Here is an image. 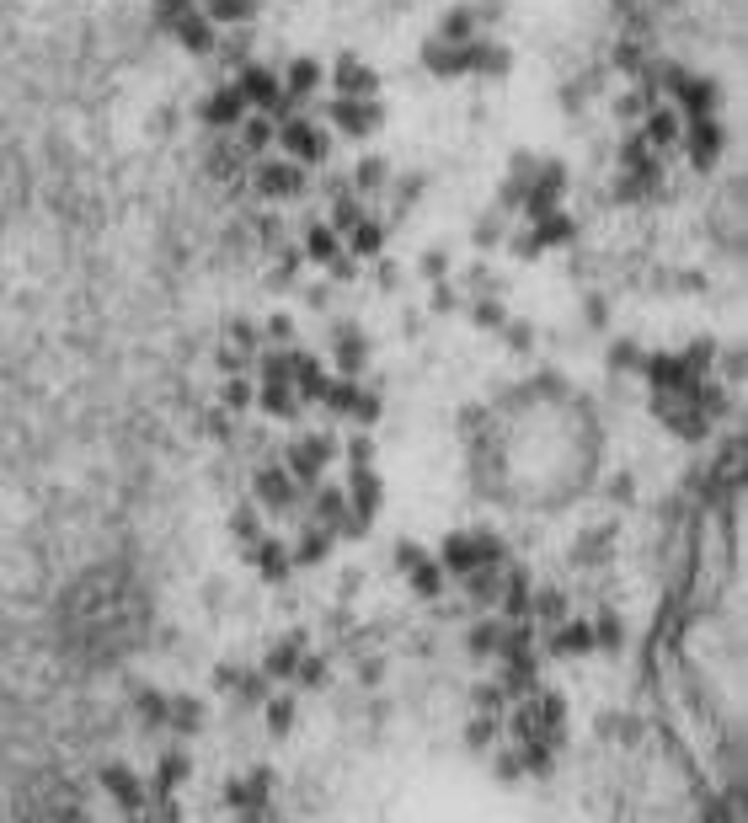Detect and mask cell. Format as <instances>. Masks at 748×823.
Listing matches in <instances>:
<instances>
[{
	"instance_id": "1",
	"label": "cell",
	"mask_w": 748,
	"mask_h": 823,
	"mask_svg": "<svg viewBox=\"0 0 748 823\" xmlns=\"http://www.w3.org/2000/svg\"><path fill=\"white\" fill-rule=\"evenodd\" d=\"M134 631H139V599L113 572L81 583L65 604V636L86 658H113V652H123L134 642Z\"/></svg>"
},
{
	"instance_id": "2",
	"label": "cell",
	"mask_w": 748,
	"mask_h": 823,
	"mask_svg": "<svg viewBox=\"0 0 748 823\" xmlns=\"http://www.w3.org/2000/svg\"><path fill=\"white\" fill-rule=\"evenodd\" d=\"M257 188H262V193H273V198H284V193H300V188H305V177H300V166H262Z\"/></svg>"
},
{
	"instance_id": "3",
	"label": "cell",
	"mask_w": 748,
	"mask_h": 823,
	"mask_svg": "<svg viewBox=\"0 0 748 823\" xmlns=\"http://www.w3.org/2000/svg\"><path fill=\"white\" fill-rule=\"evenodd\" d=\"M284 145L300 155V161H316L321 155V134H316V123H305V118H294L289 129H284Z\"/></svg>"
},
{
	"instance_id": "4",
	"label": "cell",
	"mask_w": 748,
	"mask_h": 823,
	"mask_svg": "<svg viewBox=\"0 0 748 823\" xmlns=\"http://www.w3.org/2000/svg\"><path fill=\"white\" fill-rule=\"evenodd\" d=\"M332 118H337L348 134H369L374 123H380V113H374V107H358V102H337V107H332Z\"/></svg>"
},
{
	"instance_id": "5",
	"label": "cell",
	"mask_w": 748,
	"mask_h": 823,
	"mask_svg": "<svg viewBox=\"0 0 748 823\" xmlns=\"http://www.w3.org/2000/svg\"><path fill=\"white\" fill-rule=\"evenodd\" d=\"M337 81H342V91H348V97H369V91H374V75L358 70V65H342Z\"/></svg>"
},
{
	"instance_id": "6",
	"label": "cell",
	"mask_w": 748,
	"mask_h": 823,
	"mask_svg": "<svg viewBox=\"0 0 748 823\" xmlns=\"http://www.w3.org/2000/svg\"><path fill=\"white\" fill-rule=\"evenodd\" d=\"M380 182H385V166H380V161H364V166H358V188H380Z\"/></svg>"
},
{
	"instance_id": "7",
	"label": "cell",
	"mask_w": 748,
	"mask_h": 823,
	"mask_svg": "<svg viewBox=\"0 0 748 823\" xmlns=\"http://www.w3.org/2000/svg\"><path fill=\"white\" fill-rule=\"evenodd\" d=\"M155 11H161L166 22H177V17H187V0H155Z\"/></svg>"
}]
</instances>
